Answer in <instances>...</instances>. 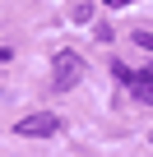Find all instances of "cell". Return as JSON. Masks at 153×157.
<instances>
[{
    "label": "cell",
    "instance_id": "1",
    "mask_svg": "<svg viewBox=\"0 0 153 157\" xmlns=\"http://www.w3.org/2000/svg\"><path fill=\"white\" fill-rule=\"evenodd\" d=\"M79 74H84V60L74 51H56L51 56V88L56 93H70L74 83H79Z\"/></svg>",
    "mask_w": 153,
    "mask_h": 157
},
{
    "label": "cell",
    "instance_id": "2",
    "mask_svg": "<svg viewBox=\"0 0 153 157\" xmlns=\"http://www.w3.org/2000/svg\"><path fill=\"white\" fill-rule=\"evenodd\" d=\"M111 74L121 78V83H125V88H130L139 102H153V65H144V69H130V65H121V60H116V65H111Z\"/></svg>",
    "mask_w": 153,
    "mask_h": 157
},
{
    "label": "cell",
    "instance_id": "3",
    "mask_svg": "<svg viewBox=\"0 0 153 157\" xmlns=\"http://www.w3.org/2000/svg\"><path fill=\"white\" fill-rule=\"evenodd\" d=\"M14 134H19V139H51V134H60V116H51V111L23 116V120L14 125Z\"/></svg>",
    "mask_w": 153,
    "mask_h": 157
},
{
    "label": "cell",
    "instance_id": "4",
    "mask_svg": "<svg viewBox=\"0 0 153 157\" xmlns=\"http://www.w3.org/2000/svg\"><path fill=\"white\" fill-rule=\"evenodd\" d=\"M135 46H144V51H153V33H148V28H139V33H135Z\"/></svg>",
    "mask_w": 153,
    "mask_h": 157
},
{
    "label": "cell",
    "instance_id": "5",
    "mask_svg": "<svg viewBox=\"0 0 153 157\" xmlns=\"http://www.w3.org/2000/svg\"><path fill=\"white\" fill-rule=\"evenodd\" d=\"M107 5H111V10H125V5H135V0H107Z\"/></svg>",
    "mask_w": 153,
    "mask_h": 157
},
{
    "label": "cell",
    "instance_id": "6",
    "mask_svg": "<svg viewBox=\"0 0 153 157\" xmlns=\"http://www.w3.org/2000/svg\"><path fill=\"white\" fill-rule=\"evenodd\" d=\"M148 139H153V134H148Z\"/></svg>",
    "mask_w": 153,
    "mask_h": 157
}]
</instances>
